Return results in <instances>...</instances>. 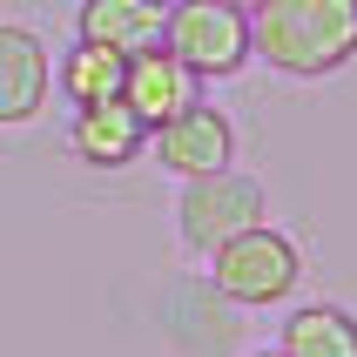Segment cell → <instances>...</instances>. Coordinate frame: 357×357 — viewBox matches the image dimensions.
<instances>
[{"instance_id":"obj_10","label":"cell","mask_w":357,"mask_h":357,"mask_svg":"<svg viewBox=\"0 0 357 357\" xmlns=\"http://www.w3.org/2000/svg\"><path fill=\"white\" fill-rule=\"evenodd\" d=\"M283 357H357V317L337 310V303H303L283 317Z\"/></svg>"},{"instance_id":"obj_3","label":"cell","mask_w":357,"mask_h":357,"mask_svg":"<svg viewBox=\"0 0 357 357\" xmlns=\"http://www.w3.org/2000/svg\"><path fill=\"white\" fill-rule=\"evenodd\" d=\"M162 47H169L196 81L236 75L243 61L257 54V40H250V7H236V0H176Z\"/></svg>"},{"instance_id":"obj_4","label":"cell","mask_w":357,"mask_h":357,"mask_svg":"<svg viewBox=\"0 0 357 357\" xmlns=\"http://www.w3.org/2000/svg\"><path fill=\"white\" fill-rule=\"evenodd\" d=\"M257 222H263V189H257V176H236V169L196 176L176 196V229L189 250H222L229 236L257 229Z\"/></svg>"},{"instance_id":"obj_6","label":"cell","mask_w":357,"mask_h":357,"mask_svg":"<svg viewBox=\"0 0 357 357\" xmlns=\"http://www.w3.org/2000/svg\"><path fill=\"white\" fill-rule=\"evenodd\" d=\"M47 88H54V68H47L40 34L20 27V20H0V128L34 121L40 101H47Z\"/></svg>"},{"instance_id":"obj_2","label":"cell","mask_w":357,"mask_h":357,"mask_svg":"<svg viewBox=\"0 0 357 357\" xmlns=\"http://www.w3.org/2000/svg\"><path fill=\"white\" fill-rule=\"evenodd\" d=\"M209 283L216 297L243 303V310H263V303H283L290 290L303 283V250L283 229H243L229 236L222 250H209Z\"/></svg>"},{"instance_id":"obj_7","label":"cell","mask_w":357,"mask_h":357,"mask_svg":"<svg viewBox=\"0 0 357 357\" xmlns=\"http://www.w3.org/2000/svg\"><path fill=\"white\" fill-rule=\"evenodd\" d=\"M196 88L202 81L182 68L169 47H142V54H128V81H121V101L135 108L149 128H162L169 115H182V108H196Z\"/></svg>"},{"instance_id":"obj_9","label":"cell","mask_w":357,"mask_h":357,"mask_svg":"<svg viewBox=\"0 0 357 357\" xmlns=\"http://www.w3.org/2000/svg\"><path fill=\"white\" fill-rule=\"evenodd\" d=\"M81 40H108L121 54L162 47L169 34V0H81Z\"/></svg>"},{"instance_id":"obj_1","label":"cell","mask_w":357,"mask_h":357,"mask_svg":"<svg viewBox=\"0 0 357 357\" xmlns=\"http://www.w3.org/2000/svg\"><path fill=\"white\" fill-rule=\"evenodd\" d=\"M257 61L290 81H317L357 61V0H263L250 7Z\"/></svg>"},{"instance_id":"obj_13","label":"cell","mask_w":357,"mask_h":357,"mask_svg":"<svg viewBox=\"0 0 357 357\" xmlns=\"http://www.w3.org/2000/svg\"><path fill=\"white\" fill-rule=\"evenodd\" d=\"M257 357H283V351H257Z\"/></svg>"},{"instance_id":"obj_5","label":"cell","mask_w":357,"mask_h":357,"mask_svg":"<svg viewBox=\"0 0 357 357\" xmlns=\"http://www.w3.org/2000/svg\"><path fill=\"white\" fill-rule=\"evenodd\" d=\"M149 149H155V162H162L176 182H196V176L229 169V155H236V128H229L222 108L196 101V108L169 115L162 128H149Z\"/></svg>"},{"instance_id":"obj_12","label":"cell","mask_w":357,"mask_h":357,"mask_svg":"<svg viewBox=\"0 0 357 357\" xmlns=\"http://www.w3.org/2000/svg\"><path fill=\"white\" fill-rule=\"evenodd\" d=\"M236 7H263V0H236Z\"/></svg>"},{"instance_id":"obj_11","label":"cell","mask_w":357,"mask_h":357,"mask_svg":"<svg viewBox=\"0 0 357 357\" xmlns=\"http://www.w3.org/2000/svg\"><path fill=\"white\" fill-rule=\"evenodd\" d=\"M121 81H128V54L108 47V40H75L68 61H61V95L88 108V101H115Z\"/></svg>"},{"instance_id":"obj_8","label":"cell","mask_w":357,"mask_h":357,"mask_svg":"<svg viewBox=\"0 0 357 357\" xmlns=\"http://www.w3.org/2000/svg\"><path fill=\"white\" fill-rule=\"evenodd\" d=\"M68 142H75L81 162H95V169H121V162L142 155V142H149V121L128 108V101H88V108H75V128H68Z\"/></svg>"}]
</instances>
